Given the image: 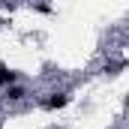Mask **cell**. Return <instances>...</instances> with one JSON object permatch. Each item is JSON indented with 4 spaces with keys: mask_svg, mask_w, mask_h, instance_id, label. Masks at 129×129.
Instances as JSON below:
<instances>
[{
    "mask_svg": "<svg viewBox=\"0 0 129 129\" xmlns=\"http://www.w3.org/2000/svg\"><path fill=\"white\" fill-rule=\"evenodd\" d=\"M66 105H69V93H66V90L51 93V96L45 99V108H48V111H57V108H66Z\"/></svg>",
    "mask_w": 129,
    "mask_h": 129,
    "instance_id": "1",
    "label": "cell"
},
{
    "mask_svg": "<svg viewBox=\"0 0 129 129\" xmlns=\"http://www.w3.org/2000/svg\"><path fill=\"white\" fill-rule=\"evenodd\" d=\"M24 96H27L24 87H18V84H9V87H6V99H9V102H21Z\"/></svg>",
    "mask_w": 129,
    "mask_h": 129,
    "instance_id": "3",
    "label": "cell"
},
{
    "mask_svg": "<svg viewBox=\"0 0 129 129\" xmlns=\"http://www.w3.org/2000/svg\"><path fill=\"white\" fill-rule=\"evenodd\" d=\"M3 24H6V21H3V18H0V30H3Z\"/></svg>",
    "mask_w": 129,
    "mask_h": 129,
    "instance_id": "4",
    "label": "cell"
},
{
    "mask_svg": "<svg viewBox=\"0 0 129 129\" xmlns=\"http://www.w3.org/2000/svg\"><path fill=\"white\" fill-rule=\"evenodd\" d=\"M18 81V72H12L6 63H0V87H9V84H15Z\"/></svg>",
    "mask_w": 129,
    "mask_h": 129,
    "instance_id": "2",
    "label": "cell"
},
{
    "mask_svg": "<svg viewBox=\"0 0 129 129\" xmlns=\"http://www.w3.org/2000/svg\"><path fill=\"white\" fill-rule=\"evenodd\" d=\"M0 3H3V0H0Z\"/></svg>",
    "mask_w": 129,
    "mask_h": 129,
    "instance_id": "5",
    "label": "cell"
}]
</instances>
